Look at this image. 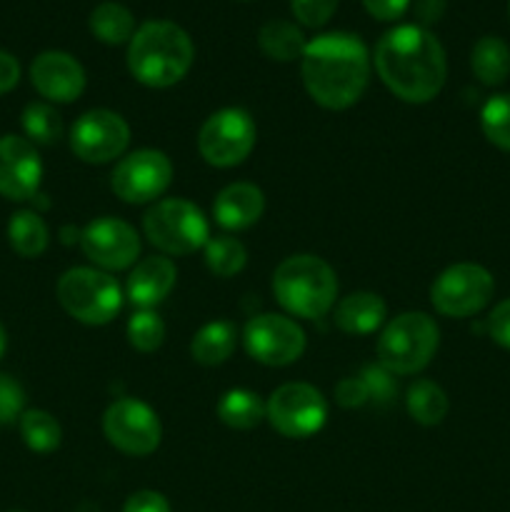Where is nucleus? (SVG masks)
I'll list each match as a JSON object with an SVG mask.
<instances>
[{"label":"nucleus","instance_id":"nucleus-37","mask_svg":"<svg viewBox=\"0 0 510 512\" xmlns=\"http://www.w3.org/2000/svg\"><path fill=\"white\" fill-rule=\"evenodd\" d=\"M488 333L500 348L510 350V298L493 308V313L488 318Z\"/></svg>","mask_w":510,"mask_h":512},{"label":"nucleus","instance_id":"nucleus-3","mask_svg":"<svg viewBox=\"0 0 510 512\" xmlns=\"http://www.w3.org/2000/svg\"><path fill=\"white\" fill-rule=\"evenodd\" d=\"M195 45L180 25L148 20L135 30L128 45V70L148 88H170L193 68Z\"/></svg>","mask_w":510,"mask_h":512},{"label":"nucleus","instance_id":"nucleus-18","mask_svg":"<svg viewBox=\"0 0 510 512\" xmlns=\"http://www.w3.org/2000/svg\"><path fill=\"white\" fill-rule=\"evenodd\" d=\"M175 280H178V268L165 255L140 260L128 278L130 303L138 305L140 310H153L155 305L168 298L170 290L175 288Z\"/></svg>","mask_w":510,"mask_h":512},{"label":"nucleus","instance_id":"nucleus-13","mask_svg":"<svg viewBox=\"0 0 510 512\" xmlns=\"http://www.w3.org/2000/svg\"><path fill=\"white\" fill-rule=\"evenodd\" d=\"M245 350L258 363L285 368L305 353V333L285 315L263 313L248 320L243 330Z\"/></svg>","mask_w":510,"mask_h":512},{"label":"nucleus","instance_id":"nucleus-1","mask_svg":"<svg viewBox=\"0 0 510 512\" xmlns=\"http://www.w3.org/2000/svg\"><path fill=\"white\" fill-rule=\"evenodd\" d=\"M375 70L405 103H428L443 90L448 63L440 40L420 25H398L375 45Z\"/></svg>","mask_w":510,"mask_h":512},{"label":"nucleus","instance_id":"nucleus-28","mask_svg":"<svg viewBox=\"0 0 510 512\" xmlns=\"http://www.w3.org/2000/svg\"><path fill=\"white\" fill-rule=\"evenodd\" d=\"M20 435L33 453H53L63 440L60 423L45 410H25L20 415Z\"/></svg>","mask_w":510,"mask_h":512},{"label":"nucleus","instance_id":"nucleus-12","mask_svg":"<svg viewBox=\"0 0 510 512\" xmlns=\"http://www.w3.org/2000/svg\"><path fill=\"white\" fill-rule=\"evenodd\" d=\"M170 180H173V163L168 155L163 150L143 148L125 155L115 165L110 175V188L123 203L143 205L160 198L168 190Z\"/></svg>","mask_w":510,"mask_h":512},{"label":"nucleus","instance_id":"nucleus-31","mask_svg":"<svg viewBox=\"0 0 510 512\" xmlns=\"http://www.w3.org/2000/svg\"><path fill=\"white\" fill-rule=\"evenodd\" d=\"M480 128L485 138L510 153V93L493 95L480 110Z\"/></svg>","mask_w":510,"mask_h":512},{"label":"nucleus","instance_id":"nucleus-44","mask_svg":"<svg viewBox=\"0 0 510 512\" xmlns=\"http://www.w3.org/2000/svg\"><path fill=\"white\" fill-rule=\"evenodd\" d=\"M508 8H510V5H508Z\"/></svg>","mask_w":510,"mask_h":512},{"label":"nucleus","instance_id":"nucleus-22","mask_svg":"<svg viewBox=\"0 0 510 512\" xmlns=\"http://www.w3.org/2000/svg\"><path fill=\"white\" fill-rule=\"evenodd\" d=\"M470 68L483 85H500L510 75V48L505 40L485 35L473 45Z\"/></svg>","mask_w":510,"mask_h":512},{"label":"nucleus","instance_id":"nucleus-15","mask_svg":"<svg viewBox=\"0 0 510 512\" xmlns=\"http://www.w3.org/2000/svg\"><path fill=\"white\" fill-rule=\"evenodd\" d=\"M80 248L85 258L103 270H125L135 265L140 255V238L130 223L120 218L93 220L80 233Z\"/></svg>","mask_w":510,"mask_h":512},{"label":"nucleus","instance_id":"nucleus-7","mask_svg":"<svg viewBox=\"0 0 510 512\" xmlns=\"http://www.w3.org/2000/svg\"><path fill=\"white\" fill-rule=\"evenodd\" d=\"M58 300L78 323L108 325L123 308V290L103 270L70 268L58 280Z\"/></svg>","mask_w":510,"mask_h":512},{"label":"nucleus","instance_id":"nucleus-8","mask_svg":"<svg viewBox=\"0 0 510 512\" xmlns=\"http://www.w3.org/2000/svg\"><path fill=\"white\" fill-rule=\"evenodd\" d=\"M255 120L243 108H223L210 115L198 133V150L213 168L240 165L255 148Z\"/></svg>","mask_w":510,"mask_h":512},{"label":"nucleus","instance_id":"nucleus-35","mask_svg":"<svg viewBox=\"0 0 510 512\" xmlns=\"http://www.w3.org/2000/svg\"><path fill=\"white\" fill-rule=\"evenodd\" d=\"M25 408V390L10 375L0 373V425L20 420Z\"/></svg>","mask_w":510,"mask_h":512},{"label":"nucleus","instance_id":"nucleus-24","mask_svg":"<svg viewBox=\"0 0 510 512\" xmlns=\"http://www.w3.org/2000/svg\"><path fill=\"white\" fill-rule=\"evenodd\" d=\"M258 45L270 60L278 63H290V60L303 58L308 40H305L303 30L295 28L288 20H270L260 28Z\"/></svg>","mask_w":510,"mask_h":512},{"label":"nucleus","instance_id":"nucleus-5","mask_svg":"<svg viewBox=\"0 0 510 512\" xmlns=\"http://www.w3.org/2000/svg\"><path fill=\"white\" fill-rule=\"evenodd\" d=\"M440 330L425 313H403L378 338V360L393 375L420 373L435 358Z\"/></svg>","mask_w":510,"mask_h":512},{"label":"nucleus","instance_id":"nucleus-33","mask_svg":"<svg viewBox=\"0 0 510 512\" xmlns=\"http://www.w3.org/2000/svg\"><path fill=\"white\" fill-rule=\"evenodd\" d=\"M363 383L368 385L370 400H375L378 405L393 403V398L398 395V380L390 370H385L383 365H370V368L363 370Z\"/></svg>","mask_w":510,"mask_h":512},{"label":"nucleus","instance_id":"nucleus-38","mask_svg":"<svg viewBox=\"0 0 510 512\" xmlns=\"http://www.w3.org/2000/svg\"><path fill=\"white\" fill-rule=\"evenodd\" d=\"M123 512H170V503L163 493L155 490H138L128 498Z\"/></svg>","mask_w":510,"mask_h":512},{"label":"nucleus","instance_id":"nucleus-29","mask_svg":"<svg viewBox=\"0 0 510 512\" xmlns=\"http://www.w3.org/2000/svg\"><path fill=\"white\" fill-rule=\"evenodd\" d=\"M205 265L218 278H233L248 263V250L238 238L230 235H215L205 243Z\"/></svg>","mask_w":510,"mask_h":512},{"label":"nucleus","instance_id":"nucleus-23","mask_svg":"<svg viewBox=\"0 0 510 512\" xmlns=\"http://www.w3.org/2000/svg\"><path fill=\"white\" fill-rule=\"evenodd\" d=\"M218 413L220 423L228 425L233 430H253L263 423L265 418V403L260 400L258 393L245 388L228 390L223 398L218 400Z\"/></svg>","mask_w":510,"mask_h":512},{"label":"nucleus","instance_id":"nucleus-11","mask_svg":"<svg viewBox=\"0 0 510 512\" xmlns=\"http://www.w3.org/2000/svg\"><path fill=\"white\" fill-rule=\"evenodd\" d=\"M103 433L113 448L120 453L143 458L158 450L163 428L150 405L135 398H120L105 410L103 415Z\"/></svg>","mask_w":510,"mask_h":512},{"label":"nucleus","instance_id":"nucleus-2","mask_svg":"<svg viewBox=\"0 0 510 512\" xmlns=\"http://www.w3.org/2000/svg\"><path fill=\"white\" fill-rule=\"evenodd\" d=\"M303 85L310 98L328 110H345L360 100L370 80V55L350 33H325L303 53Z\"/></svg>","mask_w":510,"mask_h":512},{"label":"nucleus","instance_id":"nucleus-9","mask_svg":"<svg viewBox=\"0 0 510 512\" xmlns=\"http://www.w3.org/2000/svg\"><path fill=\"white\" fill-rule=\"evenodd\" d=\"M265 418L275 433L290 440H305L320 433L328 420L323 393L308 383H285L265 403Z\"/></svg>","mask_w":510,"mask_h":512},{"label":"nucleus","instance_id":"nucleus-36","mask_svg":"<svg viewBox=\"0 0 510 512\" xmlns=\"http://www.w3.org/2000/svg\"><path fill=\"white\" fill-rule=\"evenodd\" d=\"M370 400L368 385L363 383V378H343L335 385V403L340 408H360Z\"/></svg>","mask_w":510,"mask_h":512},{"label":"nucleus","instance_id":"nucleus-30","mask_svg":"<svg viewBox=\"0 0 510 512\" xmlns=\"http://www.w3.org/2000/svg\"><path fill=\"white\" fill-rule=\"evenodd\" d=\"M23 130L30 143L55 145L63 138V118L58 110L48 103H30L23 110Z\"/></svg>","mask_w":510,"mask_h":512},{"label":"nucleus","instance_id":"nucleus-32","mask_svg":"<svg viewBox=\"0 0 510 512\" xmlns=\"http://www.w3.org/2000/svg\"><path fill=\"white\" fill-rule=\"evenodd\" d=\"M125 333H128V343L135 350H140V353H153V350H158L163 345L165 323L160 320V315L155 310H138L128 320Z\"/></svg>","mask_w":510,"mask_h":512},{"label":"nucleus","instance_id":"nucleus-20","mask_svg":"<svg viewBox=\"0 0 510 512\" xmlns=\"http://www.w3.org/2000/svg\"><path fill=\"white\" fill-rule=\"evenodd\" d=\"M388 305L378 293H350L335 305V325L348 335H370L385 323Z\"/></svg>","mask_w":510,"mask_h":512},{"label":"nucleus","instance_id":"nucleus-43","mask_svg":"<svg viewBox=\"0 0 510 512\" xmlns=\"http://www.w3.org/2000/svg\"><path fill=\"white\" fill-rule=\"evenodd\" d=\"M10 512H23V510H10Z\"/></svg>","mask_w":510,"mask_h":512},{"label":"nucleus","instance_id":"nucleus-4","mask_svg":"<svg viewBox=\"0 0 510 512\" xmlns=\"http://www.w3.org/2000/svg\"><path fill=\"white\" fill-rule=\"evenodd\" d=\"M275 300L295 318L318 320L338 298L335 270L318 255H290L273 273Z\"/></svg>","mask_w":510,"mask_h":512},{"label":"nucleus","instance_id":"nucleus-27","mask_svg":"<svg viewBox=\"0 0 510 512\" xmlns=\"http://www.w3.org/2000/svg\"><path fill=\"white\" fill-rule=\"evenodd\" d=\"M8 240L23 258H38L48 248V225L35 210H18L8 223Z\"/></svg>","mask_w":510,"mask_h":512},{"label":"nucleus","instance_id":"nucleus-42","mask_svg":"<svg viewBox=\"0 0 510 512\" xmlns=\"http://www.w3.org/2000/svg\"><path fill=\"white\" fill-rule=\"evenodd\" d=\"M5 348H8V335H5V328L0 325V358H3Z\"/></svg>","mask_w":510,"mask_h":512},{"label":"nucleus","instance_id":"nucleus-6","mask_svg":"<svg viewBox=\"0 0 510 512\" xmlns=\"http://www.w3.org/2000/svg\"><path fill=\"white\" fill-rule=\"evenodd\" d=\"M143 230L150 245L163 255H190L210 240L203 210L185 198L158 200L143 215Z\"/></svg>","mask_w":510,"mask_h":512},{"label":"nucleus","instance_id":"nucleus-39","mask_svg":"<svg viewBox=\"0 0 510 512\" xmlns=\"http://www.w3.org/2000/svg\"><path fill=\"white\" fill-rule=\"evenodd\" d=\"M363 5L375 20L390 23V20H398L408 10L410 0H363Z\"/></svg>","mask_w":510,"mask_h":512},{"label":"nucleus","instance_id":"nucleus-16","mask_svg":"<svg viewBox=\"0 0 510 512\" xmlns=\"http://www.w3.org/2000/svg\"><path fill=\"white\" fill-rule=\"evenodd\" d=\"M43 163L28 138L3 135L0 138V195L8 200H33L38 195Z\"/></svg>","mask_w":510,"mask_h":512},{"label":"nucleus","instance_id":"nucleus-25","mask_svg":"<svg viewBox=\"0 0 510 512\" xmlns=\"http://www.w3.org/2000/svg\"><path fill=\"white\" fill-rule=\"evenodd\" d=\"M90 33L108 45L130 43L135 35V18L125 5L120 3H100L88 18Z\"/></svg>","mask_w":510,"mask_h":512},{"label":"nucleus","instance_id":"nucleus-14","mask_svg":"<svg viewBox=\"0 0 510 512\" xmlns=\"http://www.w3.org/2000/svg\"><path fill=\"white\" fill-rule=\"evenodd\" d=\"M130 143V128L123 115L95 108L80 115L70 130V150L90 165H103L120 158Z\"/></svg>","mask_w":510,"mask_h":512},{"label":"nucleus","instance_id":"nucleus-19","mask_svg":"<svg viewBox=\"0 0 510 512\" xmlns=\"http://www.w3.org/2000/svg\"><path fill=\"white\" fill-rule=\"evenodd\" d=\"M265 210L263 190L253 183H230L213 203V218L225 230H245L260 220Z\"/></svg>","mask_w":510,"mask_h":512},{"label":"nucleus","instance_id":"nucleus-26","mask_svg":"<svg viewBox=\"0 0 510 512\" xmlns=\"http://www.w3.org/2000/svg\"><path fill=\"white\" fill-rule=\"evenodd\" d=\"M408 413L415 423L425 425V428H433L440 425L448 415V395L440 385H435L433 380H415L408 388Z\"/></svg>","mask_w":510,"mask_h":512},{"label":"nucleus","instance_id":"nucleus-17","mask_svg":"<svg viewBox=\"0 0 510 512\" xmlns=\"http://www.w3.org/2000/svg\"><path fill=\"white\" fill-rule=\"evenodd\" d=\"M30 80L35 90L50 103H73L85 90V70L73 55L48 50L30 65Z\"/></svg>","mask_w":510,"mask_h":512},{"label":"nucleus","instance_id":"nucleus-34","mask_svg":"<svg viewBox=\"0 0 510 512\" xmlns=\"http://www.w3.org/2000/svg\"><path fill=\"white\" fill-rule=\"evenodd\" d=\"M290 8L298 23L305 28H323L333 18L338 0H290Z\"/></svg>","mask_w":510,"mask_h":512},{"label":"nucleus","instance_id":"nucleus-40","mask_svg":"<svg viewBox=\"0 0 510 512\" xmlns=\"http://www.w3.org/2000/svg\"><path fill=\"white\" fill-rule=\"evenodd\" d=\"M448 0H415V18H418L420 28L438 23L445 13Z\"/></svg>","mask_w":510,"mask_h":512},{"label":"nucleus","instance_id":"nucleus-10","mask_svg":"<svg viewBox=\"0 0 510 512\" xmlns=\"http://www.w3.org/2000/svg\"><path fill=\"white\" fill-rule=\"evenodd\" d=\"M495 280L483 265L458 263L435 278L430 303L445 318H470L490 303Z\"/></svg>","mask_w":510,"mask_h":512},{"label":"nucleus","instance_id":"nucleus-21","mask_svg":"<svg viewBox=\"0 0 510 512\" xmlns=\"http://www.w3.org/2000/svg\"><path fill=\"white\" fill-rule=\"evenodd\" d=\"M235 343H238L235 325L228 320H213L195 333L193 343H190V355H193L195 363L215 368L233 355Z\"/></svg>","mask_w":510,"mask_h":512},{"label":"nucleus","instance_id":"nucleus-41","mask_svg":"<svg viewBox=\"0 0 510 512\" xmlns=\"http://www.w3.org/2000/svg\"><path fill=\"white\" fill-rule=\"evenodd\" d=\"M20 80V65L10 53L0 50V95L10 93Z\"/></svg>","mask_w":510,"mask_h":512}]
</instances>
